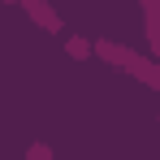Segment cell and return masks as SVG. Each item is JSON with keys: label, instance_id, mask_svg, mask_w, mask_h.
<instances>
[{"label": "cell", "instance_id": "cell-3", "mask_svg": "<svg viewBox=\"0 0 160 160\" xmlns=\"http://www.w3.org/2000/svg\"><path fill=\"white\" fill-rule=\"evenodd\" d=\"M138 9H143V30H147L152 56L160 61V0H138Z\"/></svg>", "mask_w": 160, "mask_h": 160}, {"label": "cell", "instance_id": "cell-4", "mask_svg": "<svg viewBox=\"0 0 160 160\" xmlns=\"http://www.w3.org/2000/svg\"><path fill=\"white\" fill-rule=\"evenodd\" d=\"M91 56H100V61H108V65H117V69H121V65L134 56V48L117 43V39H95V43H91Z\"/></svg>", "mask_w": 160, "mask_h": 160}, {"label": "cell", "instance_id": "cell-2", "mask_svg": "<svg viewBox=\"0 0 160 160\" xmlns=\"http://www.w3.org/2000/svg\"><path fill=\"white\" fill-rule=\"evenodd\" d=\"M121 69H126L130 78H138L147 91H160V61H156V56H138V52H134Z\"/></svg>", "mask_w": 160, "mask_h": 160}, {"label": "cell", "instance_id": "cell-7", "mask_svg": "<svg viewBox=\"0 0 160 160\" xmlns=\"http://www.w3.org/2000/svg\"><path fill=\"white\" fill-rule=\"evenodd\" d=\"M0 4H18V0H0Z\"/></svg>", "mask_w": 160, "mask_h": 160}, {"label": "cell", "instance_id": "cell-1", "mask_svg": "<svg viewBox=\"0 0 160 160\" xmlns=\"http://www.w3.org/2000/svg\"><path fill=\"white\" fill-rule=\"evenodd\" d=\"M18 4L26 9V18L35 22V26H43L48 35H61V26H65V22H61V13L52 9V0H18Z\"/></svg>", "mask_w": 160, "mask_h": 160}, {"label": "cell", "instance_id": "cell-5", "mask_svg": "<svg viewBox=\"0 0 160 160\" xmlns=\"http://www.w3.org/2000/svg\"><path fill=\"white\" fill-rule=\"evenodd\" d=\"M65 52L74 56V61H91V39H82V35H69V39H65Z\"/></svg>", "mask_w": 160, "mask_h": 160}, {"label": "cell", "instance_id": "cell-6", "mask_svg": "<svg viewBox=\"0 0 160 160\" xmlns=\"http://www.w3.org/2000/svg\"><path fill=\"white\" fill-rule=\"evenodd\" d=\"M26 160H52V147L48 143H35V147H26Z\"/></svg>", "mask_w": 160, "mask_h": 160}]
</instances>
